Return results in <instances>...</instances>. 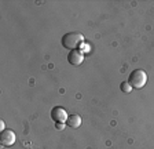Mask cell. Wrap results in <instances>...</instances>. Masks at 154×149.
<instances>
[{"mask_svg":"<svg viewBox=\"0 0 154 149\" xmlns=\"http://www.w3.org/2000/svg\"><path fill=\"white\" fill-rule=\"evenodd\" d=\"M67 61L72 65H80L84 61V54L81 50H72L67 54Z\"/></svg>","mask_w":154,"mask_h":149,"instance_id":"5b68a950","label":"cell"},{"mask_svg":"<svg viewBox=\"0 0 154 149\" xmlns=\"http://www.w3.org/2000/svg\"><path fill=\"white\" fill-rule=\"evenodd\" d=\"M65 124H66V123H55V127H57V130H63L65 128Z\"/></svg>","mask_w":154,"mask_h":149,"instance_id":"ba28073f","label":"cell"},{"mask_svg":"<svg viewBox=\"0 0 154 149\" xmlns=\"http://www.w3.org/2000/svg\"><path fill=\"white\" fill-rule=\"evenodd\" d=\"M0 128H2V131H3V130H6V128H4V122H0Z\"/></svg>","mask_w":154,"mask_h":149,"instance_id":"30bf717a","label":"cell"},{"mask_svg":"<svg viewBox=\"0 0 154 149\" xmlns=\"http://www.w3.org/2000/svg\"><path fill=\"white\" fill-rule=\"evenodd\" d=\"M120 88H121V91H122V93H125V94H129V93H131V90H132L131 84H129L128 81H122L121 84H120Z\"/></svg>","mask_w":154,"mask_h":149,"instance_id":"52a82bcc","label":"cell"},{"mask_svg":"<svg viewBox=\"0 0 154 149\" xmlns=\"http://www.w3.org/2000/svg\"><path fill=\"white\" fill-rule=\"evenodd\" d=\"M128 83L131 84L132 88H142L147 83V74H146L144 71H142V69H135L129 74Z\"/></svg>","mask_w":154,"mask_h":149,"instance_id":"7a4b0ae2","label":"cell"},{"mask_svg":"<svg viewBox=\"0 0 154 149\" xmlns=\"http://www.w3.org/2000/svg\"><path fill=\"white\" fill-rule=\"evenodd\" d=\"M15 142V133L13 130H3L0 134V144L3 146H11Z\"/></svg>","mask_w":154,"mask_h":149,"instance_id":"3957f363","label":"cell"},{"mask_svg":"<svg viewBox=\"0 0 154 149\" xmlns=\"http://www.w3.org/2000/svg\"><path fill=\"white\" fill-rule=\"evenodd\" d=\"M81 124V117L79 115H69L66 120V126L72 127V128H77Z\"/></svg>","mask_w":154,"mask_h":149,"instance_id":"8992f818","label":"cell"},{"mask_svg":"<svg viewBox=\"0 0 154 149\" xmlns=\"http://www.w3.org/2000/svg\"><path fill=\"white\" fill-rule=\"evenodd\" d=\"M84 43V36L79 32H69L62 37V46L67 50H77L80 49Z\"/></svg>","mask_w":154,"mask_h":149,"instance_id":"6da1fadb","label":"cell"},{"mask_svg":"<svg viewBox=\"0 0 154 149\" xmlns=\"http://www.w3.org/2000/svg\"><path fill=\"white\" fill-rule=\"evenodd\" d=\"M81 49H83V51H84V52H88V51L91 50V47H90V46H87V44H84V43H83V46H81Z\"/></svg>","mask_w":154,"mask_h":149,"instance_id":"9c48e42d","label":"cell"},{"mask_svg":"<svg viewBox=\"0 0 154 149\" xmlns=\"http://www.w3.org/2000/svg\"><path fill=\"white\" fill-rule=\"evenodd\" d=\"M51 117L55 123H66L67 120V113L66 110L61 106H55L54 109L51 110Z\"/></svg>","mask_w":154,"mask_h":149,"instance_id":"277c9868","label":"cell"}]
</instances>
